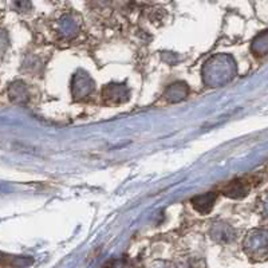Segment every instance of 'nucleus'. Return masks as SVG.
I'll use <instances>...</instances> for the list:
<instances>
[{"instance_id": "1", "label": "nucleus", "mask_w": 268, "mask_h": 268, "mask_svg": "<svg viewBox=\"0 0 268 268\" xmlns=\"http://www.w3.org/2000/svg\"><path fill=\"white\" fill-rule=\"evenodd\" d=\"M31 263L32 259L30 258H22V256H14V255L0 252V268H23Z\"/></svg>"}, {"instance_id": "2", "label": "nucleus", "mask_w": 268, "mask_h": 268, "mask_svg": "<svg viewBox=\"0 0 268 268\" xmlns=\"http://www.w3.org/2000/svg\"><path fill=\"white\" fill-rule=\"evenodd\" d=\"M215 200H216V195H215V193H209V195H204V196H199V197H196V199L192 200V202H193V207H195L199 212L207 213L211 211Z\"/></svg>"}]
</instances>
